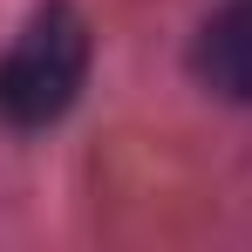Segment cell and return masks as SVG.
Returning <instances> with one entry per match:
<instances>
[{"label": "cell", "mask_w": 252, "mask_h": 252, "mask_svg": "<svg viewBox=\"0 0 252 252\" xmlns=\"http://www.w3.org/2000/svg\"><path fill=\"white\" fill-rule=\"evenodd\" d=\"M82 75H89V21L68 0H48L21 28V41L0 55V116L21 129L55 123L75 102Z\"/></svg>", "instance_id": "cell-1"}, {"label": "cell", "mask_w": 252, "mask_h": 252, "mask_svg": "<svg viewBox=\"0 0 252 252\" xmlns=\"http://www.w3.org/2000/svg\"><path fill=\"white\" fill-rule=\"evenodd\" d=\"M198 75L232 102H252V0L225 7L198 34Z\"/></svg>", "instance_id": "cell-2"}]
</instances>
